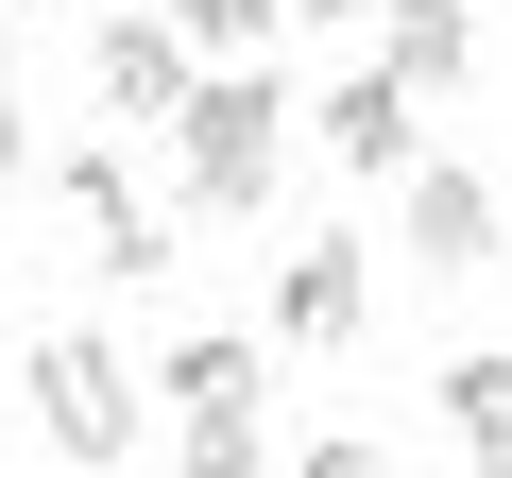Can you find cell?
<instances>
[{"mask_svg":"<svg viewBox=\"0 0 512 478\" xmlns=\"http://www.w3.org/2000/svg\"><path fill=\"white\" fill-rule=\"evenodd\" d=\"M274 18H359V0H171V35H188V52H256Z\"/></svg>","mask_w":512,"mask_h":478,"instance_id":"11","label":"cell"},{"mask_svg":"<svg viewBox=\"0 0 512 478\" xmlns=\"http://www.w3.org/2000/svg\"><path fill=\"white\" fill-rule=\"evenodd\" d=\"M35 427H52L69 461H120V444H137V359L86 342V325H52V342H35Z\"/></svg>","mask_w":512,"mask_h":478,"instance_id":"3","label":"cell"},{"mask_svg":"<svg viewBox=\"0 0 512 478\" xmlns=\"http://www.w3.org/2000/svg\"><path fill=\"white\" fill-rule=\"evenodd\" d=\"M18 154H35V120H18V69H0V171H18Z\"/></svg>","mask_w":512,"mask_h":478,"instance_id":"14","label":"cell"},{"mask_svg":"<svg viewBox=\"0 0 512 478\" xmlns=\"http://www.w3.org/2000/svg\"><path fill=\"white\" fill-rule=\"evenodd\" d=\"M308 120H325V154H342V171H376V188H410V86H393V69H359V86H325Z\"/></svg>","mask_w":512,"mask_h":478,"instance_id":"9","label":"cell"},{"mask_svg":"<svg viewBox=\"0 0 512 478\" xmlns=\"http://www.w3.org/2000/svg\"><path fill=\"white\" fill-rule=\"evenodd\" d=\"M359 325H376V239H291V274H274V342L342 359Z\"/></svg>","mask_w":512,"mask_h":478,"instance_id":"5","label":"cell"},{"mask_svg":"<svg viewBox=\"0 0 512 478\" xmlns=\"http://www.w3.org/2000/svg\"><path fill=\"white\" fill-rule=\"evenodd\" d=\"M171 478H274V461H256V427H188V461Z\"/></svg>","mask_w":512,"mask_h":478,"instance_id":"12","label":"cell"},{"mask_svg":"<svg viewBox=\"0 0 512 478\" xmlns=\"http://www.w3.org/2000/svg\"><path fill=\"white\" fill-rule=\"evenodd\" d=\"M495 257V188L461 154H410V274H478Z\"/></svg>","mask_w":512,"mask_h":478,"instance_id":"7","label":"cell"},{"mask_svg":"<svg viewBox=\"0 0 512 478\" xmlns=\"http://www.w3.org/2000/svg\"><path fill=\"white\" fill-rule=\"evenodd\" d=\"M291 478H376V444H308V461H291Z\"/></svg>","mask_w":512,"mask_h":478,"instance_id":"13","label":"cell"},{"mask_svg":"<svg viewBox=\"0 0 512 478\" xmlns=\"http://www.w3.org/2000/svg\"><path fill=\"white\" fill-rule=\"evenodd\" d=\"M376 69H393L410 103L478 86V0H393V35H376Z\"/></svg>","mask_w":512,"mask_h":478,"instance_id":"8","label":"cell"},{"mask_svg":"<svg viewBox=\"0 0 512 478\" xmlns=\"http://www.w3.org/2000/svg\"><path fill=\"white\" fill-rule=\"evenodd\" d=\"M444 444H461L478 478H512V342H478V359H444Z\"/></svg>","mask_w":512,"mask_h":478,"instance_id":"10","label":"cell"},{"mask_svg":"<svg viewBox=\"0 0 512 478\" xmlns=\"http://www.w3.org/2000/svg\"><path fill=\"white\" fill-rule=\"evenodd\" d=\"M86 86H103V120H137V137H171V120H188V86H205V69H188V35H171V18H154V0H120V18H103V35H86Z\"/></svg>","mask_w":512,"mask_h":478,"instance_id":"4","label":"cell"},{"mask_svg":"<svg viewBox=\"0 0 512 478\" xmlns=\"http://www.w3.org/2000/svg\"><path fill=\"white\" fill-rule=\"evenodd\" d=\"M52 205H69V239H86V274H171V205L137 188L120 137H86V154L52 171Z\"/></svg>","mask_w":512,"mask_h":478,"instance_id":"2","label":"cell"},{"mask_svg":"<svg viewBox=\"0 0 512 478\" xmlns=\"http://www.w3.org/2000/svg\"><path fill=\"white\" fill-rule=\"evenodd\" d=\"M171 427H256L274 410V342H239V325H205V342H171Z\"/></svg>","mask_w":512,"mask_h":478,"instance_id":"6","label":"cell"},{"mask_svg":"<svg viewBox=\"0 0 512 478\" xmlns=\"http://www.w3.org/2000/svg\"><path fill=\"white\" fill-rule=\"evenodd\" d=\"M291 120H308V103H274V69H205L188 120H171V205H188V222H274Z\"/></svg>","mask_w":512,"mask_h":478,"instance_id":"1","label":"cell"}]
</instances>
